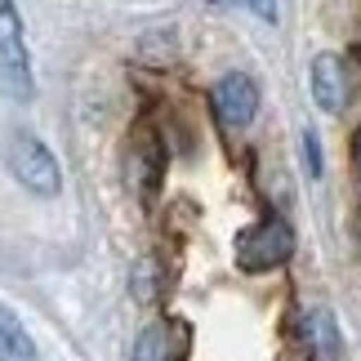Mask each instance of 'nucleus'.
<instances>
[{
    "mask_svg": "<svg viewBox=\"0 0 361 361\" xmlns=\"http://www.w3.org/2000/svg\"><path fill=\"white\" fill-rule=\"evenodd\" d=\"M9 170H13V178H18L27 192H36V197H59V188H63V174H59L54 152L40 143L36 134H27V130L9 134Z\"/></svg>",
    "mask_w": 361,
    "mask_h": 361,
    "instance_id": "nucleus-1",
    "label": "nucleus"
},
{
    "mask_svg": "<svg viewBox=\"0 0 361 361\" xmlns=\"http://www.w3.org/2000/svg\"><path fill=\"white\" fill-rule=\"evenodd\" d=\"M32 90L36 85H32V63H27L18 9H13V0H0V94L27 103Z\"/></svg>",
    "mask_w": 361,
    "mask_h": 361,
    "instance_id": "nucleus-2",
    "label": "nucleus"
},
{
    "mask_svg": "<svg viewBox=\"0 0 361 361\" xmlns=\"http://www.w3.org/2000/svg\"><path fill=\"white\" fill-rule=\"evenodd\" d=\"M295 255V232L286 219H263L237 237V268L241 272H272Z\"/></svg>",
    "mask_w": 361,
    "mask_h": 361,
    "instance_id": "nucleus-3",
    "label": "nucleus"
},
{
    "mask_svg": "<svg viewBox=\"0 0 361 361\" xmlns=\"http://www.w3.org/2000/svg\"><path fill=\"white\" fill-rule=\"evenodd\" d=\"M214 112L224 125H232V130H245L259 112V85L245 72H228L214 85Z\"/></svg>",
    "mask_w": 361,
    "mask_h": 361,
    "instance_id": "nucleus-4",
    "label": "nucleus"
},
{
    "mask_svg": "<svg viewBox=\"0 0 361 361\" xmlns=\"http://www.w3.org/2000/svg\"><path fill=\"white\" fill-rule=\"evenodd\" d=\"M312 94H317V107H322V112H330V116L343 112V103H348V67H343L339 54H317Z\"/></svg>",
    "mask_w": 361,
    "mask_h": 361,
    "instance_id": "nucleus-5",
    "label": "nucleus"
},
{
    "mask_svg": "<svg viewBox=\"0 0 361 361\" xmlns=\"http://www.w3.org/2000/svg\"><path fill=\"white\" fill-rule=\"evenodd\" d=\"M0 361H36V343L27 335V326L0 303Z\"/></svg>",
    "mask_w": 361,
    "mask_h": 361,
    "instance_id": "nucleus-6",
    "label": "nucleus"
},
{
    "mask_svg": "<svg viewBox=\"0 0 361 361\" xmlns=\"http://www.w3.org/2000/svg\"><path fill=\"white\" fill-rule=\"evenodd\" d=\"M312 330H317V361H339V335H335V322H330L326 312H312V322H308Z\"/></svg>",
    "mask_w": 361,
    "mask_h": 361,
    "instance_id": "nucleus-7",
    "label": "nucleus"
},
{
    "mask_svg": "<svg viewBox=\"0 0 361 361\" xmlns=\"http://www.w3.org/2000/svg\"><path fill=\"white\" fill-rule=\"evenodd\" d=\"M165 343H170V330L165 326H147L134 343V361H165Z\"/></svg>",
    "mask_w": 361,
    "mask_h": 361,
    "instance_id": "nucleus-8",
    "label": "nucleus"
},
{
    "mask_svg": "<svg viewBox=\"0 0 361 361\" xmlns=\"http://www.w3.org/2000/svg\"><path fill=\"white\" fill-rule=\"evenodd\" d=\"M303 157H308L312 174H322V147H317V134H303Z\"/></svg>",
    "mask_w": 361,
    "mask_h": 361,
    "instance_id": "nucleus-9",
    "label": "nucleus"
}]
</instances>
